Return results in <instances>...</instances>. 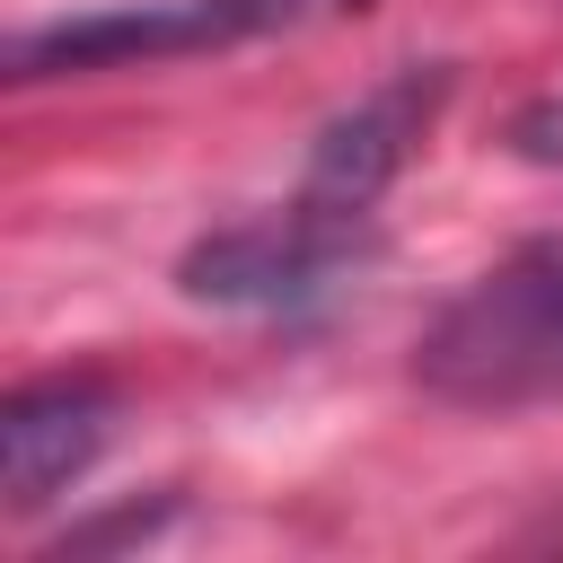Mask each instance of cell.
Returning a JSON list of instances; mask_svg holds the SVG:
<instances>
[{"label":"cell","instance_id":"cell-3","mask_svg":"<svg viewBox=\"0 0 563 563\" xmlns=\"http://www.w3.org/2000/svg\"><path fill=\"white\" fill-rule=\"evenodd\" d=\"M343 0H114V9H70L44 26L9 35V79H79V70H132V62H185L220 44L282 35L299 18H325Z\"/></svg>","mask_w":563,"mask_h":563},{"label":"cell","instance_id":"cell-1","mask_svg":"<svg viewBox=\"0 0 563 563\" xmlns=\"http://www.w3.org/2000/svg\"><path fill=\"white\" fill-rule=\"evenodd\" d=\"M413 378L466 413H519L563 396V238L519 246L466 282L413 343Z\"/></svg>","mask_w":563,"mask_h":563},{"label":"cell","instance_id":"cell-2","mask_svg":"<svg viewBox=\"0 0 563 563\" xmlns=\"http://www.w3.org/2000/svg\"><path fill=\"white\" fill-rule=\"evenodd\" d=\"M361 264H369V220L317 211L290 194L282 211H255V220L194 238L176 255V299L229 308V317H299V308L334 299Z\"/></svg>","mask_w":563,"mask_h":563},{"label":"cell","instance_id":"cell-5","mask_svg":"<svg viewBox=\"0 0 563 563\" xmlns=\"http://www.w3.org/2000/svg\"><path fill=\"white\" fill-rule=\"evenodd\" d=\"M114 387L106 378H35L0 405V501L18 519H35L44 501H62L114 440Z\"/></svg>","mask_w":563,"mask_h":563},{"label":"cell","instance_id":"cell-6","mask_svg":"<svg viewBox=\"0 0 563 563\" xmlns=\"http://www.w3.org/2000/svg\"><path fill=\"white\" fill-rule=\"evenodd\" d=\"M510 150H519L528 167H563V97L519 106V114H510Z\"/></svg>","mask_w":563,"mask_h":563},{"label":"cell","instance_id":"cell-4","mask_svg":"<svg viewBox=\"0 0 563 563\" xmlns=\"http://www.w3.org/2000/svg\"><path fill=\"white\" fill-rule=\"evenodd\" d=\"M440 97H449V62H405V70H387L378 88H361V97H352V106H343L317 141H308L299 202L369 220V211H378V194L405 176L413 141L431 132Z\"/></svg>","mask_w":563,"mask_h":563}]
</instances>
